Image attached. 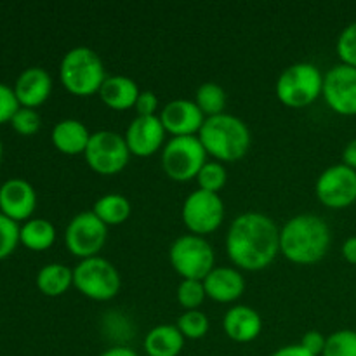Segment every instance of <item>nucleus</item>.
Segmentation results:
<instances>
[{
    "mask_svg": "<svg viewBox=\"0 0 356 356\" xmlns=\"http://www.w3.org/2000/svg\"><path fill=\"white\" fill-rule=\"evenodd\" d=\"M160 122L167 134L172 138H183V136H198L202 125L205 122V115L197 106L193 99H172L160 110Z\"/></svg>",
    "mask_w": 356,
    "mask_h": 356,
    "instance_id": "2eb2a0df",
    "label": "nucleus"
},
{
    "mask_svg": "<svg viewBox=\"0 0 356 356\" xmlns=\"http://www.w3.org/2000/svg\"><path fill=\"white\" fill-rule=\"evenodd\" d=\"M323 90V73L313 63H294L278 75L275 92L289 108H305L315 103Z\"/></svg>",
    "mask_w": 356,
    "mask_h": 356,
    "instance_id": "39448f33",
    "label": "nucleus"
},
{
    "mask_svg": "<svg viewBox=\"0 0 356 356\" xmlns=\"http://www.w3.org/2000/svg\"><path fill=\"white\" fill-rule=\"evenodd\" d=\"M226 252L238 270H264L280 254V228L263 212H243L229 225Z\"/></svg>",
    "mask_w": 356,
    "mask_h": 356,
    "instance_id": "f257e3e1",
    "label": "nucleus"
},
{
    "mask_svg": "<svg viewBox=\"0 0 356 356\" xmlns=\"http://www.w3.org/2000/svg\"><path fill=\"white\" fill-rule=\"evenodd\" d=\"M204 287L207 298L216 302H235L242 298L245 291V278L240 273L238 268L216 266L207 277L204 278Z\"/></svg>",
    "mask_w": 356,
    "mask_h": 356,
    "instance_id": "6ab92c4d",
    "label": "nucleus"
},
{
    "mask_svg": "<svg viewBox=\"0 0 356 356\" xmlns=\"http://www.w3.org/2000/svg\"><path fill=\"white\" fill-rule=\"evenodd\" d=\"M299 344L313 356H322L323 350H325L327 337L323 336L320 330H308V332L301 337V343Z\"/></svg>",
    "mask_w": 356,
    "mask_h": 356,
    "instance_id": "c9c22d12",
    "label": "nucleus"
},
{
    "mask_svg": "<svg viewBox=\"0 0 356 356\" xmlns=\"http://www.w3.org/2000/svg\"><path fill=\"white\" fill-rule=\"evenodd\" d=\"M181 218L190 233L205 236L214 233L225 219V202L219 193L195 190L184 200Z\"/></svg>",
    "mask_w": 356,
    "mask_h": 356,
    "instance_id": "9b49d317",
    "label": "nucleus"
},
{
    "mask_svg": "<svg viewBox=\"0 0 356 356\" xmlns=\"http://www.w3.org/2000/svg\"><path fill=\"white\" fill-rule=\"evenodd\" d=\"M322 96L330 110L343 117H356V68L339 63L323 75Z\"/></svg>",
    "mask_w": 356,
    "mask_h": 356,
    "instance_id": "ddd939ff",
    "label": "nucleus"
},
{
    "mask_svg": "<svg viewBox=\"0 0 356 356\" xmlns=\"http://www.w3.org/2000/svg\"><path fill=\"white\" fill-rule=\"evenodd\" d=\"M169 261L183 280H202L214 270L216 254L204 236L186 233L172 242Z\"/></svg>",
    "mask_w": 356,
    "mask_h": 356,
    "instance_id": "0eeeda50",
    "label": "nucleus"
},
{
    "mask_svg": "<svg viewBox=\"0 0 356 356\" xmlns=\"http://www.w3.org/2000/svg\"><path fill=\"white\" fill-rule=\"evenodd\" d=\"M59 80L73 96L87 97L99 92L106 80L104 63L90 47H73L63 56L59 65Z\"/></svg>",
    "mask_w": 356,
    "mask_h": 356,
    "instance_id": "20e7f679",
    "label": "nucleus"
},
{
    "mask_svg": "<svg viewBox=\"0 0 356 356\" xmlns=\"http://www.w3.org/2000/svg\"><path fill=\"white\" fill-rule=\"evenodd\" d=\"M176 327L183 334L184 339L197 341L207 336L211 323H209L207 315L204 312H200V309H191V312H184L183 315H179Z\"/></svg>",
    "mask_w": 356,
    "mask_h": 356,
    "instance_id": "bb28decb",
    "label": "nucleus"
},
{
    "mask_svg": "<svg viewBox=\"0 0 356 356\" xmlns=\"http://www.w3.org/2000/svg\"><path fill=\"white\" fill-rule=\"evenodd\" d=\"M226 181H228V172H226L225 165L218 160H214V162L207 160V163L202 167L197 176L198 190L211 191V193H219L225 188Z\"/></svg>",
    "mask_w": 356,
    "mask_h": 356,
    "instance_id": "cd10ccee",
    "label": "nucleus"
},
{
    "mask_svg": "<svg viewBox=\"0 0 356 356\" xmlns=\"http://www.w3.org/2000/svg\"><path fill=\"white\" fill-rule=\"evenodd\" d=\"M83 156L94 172L101 176H115L127 167L131 152L122 134L113 131H97L90 134Z\"/></svg>",
    "mask_w": 356,
    "mask_h": 356,
    "instance_id": "1a4fd4ad",
    "label": "nucleus"
},
{
    "mask_svg": "<svg viewBox=\"0 0 356 356\" xmlns=\"http://www.w3.org/2000/svg\"><path fill=\"white\" fill-rule=\"evenodd\" d=\"M336 51L343 65L356 68V21L355 23L348 24V26L341 31L339 38H337Z\"/></svg>",
    "mask_w": 356,
    "mask_h": 356,
    "instance_id": "2f4dec72",
    "label": "nucleus"
},
{
    "mask_svg": "<svg viewBox=\"0 0 356 356\" xmlns=\"http://www.w3.org/2000/svg\"><path fill=\"white\" fill-rule=\"evenodd\" d=\"M176 296L184 312H191V309H200L207 298V292L202 280H181Z\"/></svg>",
    "mask_w": 356,
    "mask_h": 356,
    "instance_id": "c85d7f7f",
    "label": "nucleus"
},
{
    "mask_svg": "<svg viewBox=\"0 0 356 356\" xmlns=\"http://www.w3.org/2000/svg\"><path fill=\"white\" fill-rule=\"evenodd\" d=\"M138 117H153L159 111V97L152 90H141L138 101L134 104Z\"/></svg>",
    "mask_w": 356,
    "mask_h": 356,
    "instance_id": "f704fd0d",
    "label": "nucleus"
},
{
    "mask_svg": "<svg viewBox=\"0 0 356 356\" xmlns=\"http://www.w3.org/2000/svg\"><path fill=\"white\" fill-rule=\"evenodd\" d=\"M10 125H13L14 131L21 136H33L37 134L38 129L42 125V118L33 108H23L16 111V115L10 120Z\"/></svg>",
    "mask_w": 356,
    "mask_h": 356,
    "instance_id": "473e14b6",
    "label": "nucleus"
},
{
    "mask_svg": "<svg viewBox=\"0 0 356 356\" xmlns=\"http://www.w3.org/2000/svg\"><path fill=\"white\" fill-rule=\"evenodd\" d=\"M316 198L329 209H346L356 202V170L336 163L323 170L315 184Z\"/></svg>",
    "mask_w": 356,
    "mask_h": 356,
    "instance_id": "f8f14e48",
    "label": "nucleus"
},
{
    "mask_svg": "<svg viewBox=\"0 0 356 356\" xmlns=\"http://www.w3.org/2000/svg\"><path fill=\"white\" fill-rule=\"evenodd\" d=\"M131 202L120 193H106L94 202L92 212L110 228L125 222L131 216Z\"/></svg>",
    "mask_w": 356,
    "mask_h": 356,
    "instance_id": "393cba45",
    "label": "nucleus"
},
{
    "mask_svg": "<svg viewBox=\"0 0 356 356\" xmlns=\"http://www.w3.org/2000/svg\"><path fill=\"white\" fill-rule=\"evenodd\" d=\"M14 94L23 108H37L49 99L52 92V79L40 66L26 68L14 83Z\"/></svg>",
    "mask_w": 356,
    "mask_h": 356,
    "instance_id": "f3484780",
    "label": "nucleus"
},
{
    "mask_svg": "<svg viewBox=\"0 0 356 356\" xmlns=\"http://www.w3.org/2000/svg\"><path fill=\"white\" fill-rule=\"evenodd\" d=\"M332 240L325 219L315 214H299L280 228V254L301 266L316 264L327 256Z\"/></svg>",
    "mask_w": 356,
    "mask_h": 356,
    "instance_id": "f03ea898",
    "label": "nucleus"
},
{
    "mask_svg": "<svg viewBox=\"0 0 356 356\" xmlns=\"http://www.w3.org/2000/svg\"><path fill=\"white\" fill-rule=\"evenodd\" d=\"M99 356H139L132 348L127 346H113L108 348L106 351H103Z\"/></svg>",
    "mask_w": 356,
    "mask_h": 356,
    "instance_id": "ea45409f",
    "label": "nucleus"
},
{
    "mask_svg": "<svg viewBox=\"0 0 356 356\" xmlns=\"http://www.w3.org/2000/svg\"><path fill=\"white\" fill-rule=\"evenodd\" d=\"M205 163L207 152L198 136L170 138L162 148V169L172 181L186 183L197 179Z\"/></svg>",
    "mask_w": 356,
    "mask_h": 356,
    "instance_id": "6e6552de",
    "label": "nucleus"
},
{
    "mask_svg": "<svg viewBox=\"0 0 356 356\" xmlns=\"http://www.w3.org/2000/svg\"><path fill=\"white\" fill-rule=\"evenodd\" d=\"M341 252H343V257L348 261V263L356 266V235L344 240Z\"/></svg>",
    "mask_w": 356,
    "mask_h": 356,
    "instance_id": "e433bc0d",
    "label": "nucleus"
},
{
    "mask_svg": "<svg viewBox=\"0 0 356 356\" xmlns=\"http://www.w3.org/2000/svg\"><path fill=\"white\" fill-rule=\"evenodd\" d=\"M322 356H356V330L343 329L327 336Z\"/></svg>",
    "mask_w": 356,
    "mask_h": 356,
    "instance_id": "c756f323",
    "label": "nucleus"
},
{
    "mask_svg": "<svg viewBox=\"0 0 356 356\" xmlns=\"http://www.w3.org/2000/svg\"><path fill=\"white\" fill-rule=\"evenodd\" d=\"M37 207V193L28 181L14 177L0 186V212L13 221L31 219Z\"/></svg>",
    "mask_w": 356,
    "mask_h": 356,
    "instance_id": "dca6fc26",
    "label": "nucleus"
},
{
    "mask_svg": "<svg viewBox=\"0 0 356 356\" xmlns=\"http://www.w3.org/2000/svg\"><path fill=\"white\" fill-rule=\"evenodd\" d=\"M19 225L0 212V261L9 257L19 243Z\"/></svg>",
    "mask_w": 356,
    "mask_h": 356,
    "instance_id": "7c9ffc66",
    "label": "nucleus"
},
{
    "mask_svg": "<svg viewBox=\"0 0 356 356\" xmlns=\"http://www.w3.org/2000/svg\"><path fill=\"white\" fill-rule=\"evenodd\" d=\"M19 108L21 104L17 101L16 94H14L13 87L0 82V124L13 120V117Z\"/></svg>",
    "mask_w": 356,
    "mask_h": 356,
    "instance_id": "72a5a7b5",
    "label": "nucleus"
},
{
    "mask_svg": "<svg viewBox=\"0 0 356 356\" xmlns=\"http://www.w3.org/2000/svg\"><path fill=\"white\" fill-rule=\"evenodd\" d=\"M0 160H2V143H0Z\"/></svg>",
    "mask_w": 356,
    "mask_h": 356,
    "instance_id": "a19ab883",
    "label": "nucleus"
},
{
    "mask_svg": "<svg viewBox=\"0 0 356 356\" xmlns=\"http://www.w3.org/2000/svg\"><path fill=\"white\" fill-rule=\"evenodd\" d=\"M56 242V228L47 219H28L19 229V243L33 252L51 249Z\"/></svg>",
    "mask_w": 356,
    "mask_h": 356,
    "instance_id": "b1692460",
    "label": "nucleus"
},
{
    "mask_svg": "<svg viewBox=\"0 0 356 356\" xmlns=\"http://www.w3.org/2000/svg\"><path fill=\"white\" fill-rule=\"evenodd\" d=\"M193 101L200 108L202 113L205 115V118H211L225 113L226 92L219 83L205 82L197 89Z\"/></svg>",
    "mask_w": 356,
    "mask_h": 356,
    "instance_id": "a878e982",
    "label": "nucleus"
},
{
    "mask_svg": "<svg viewBox=\"0 0 356 356\" xmlns=\"http://www.w3.org/2000/svg\"><path fill=\"white\" fill-rule=\"evenodd\" d=\"M99 97L108 108L117 111L131 110L134 108L136 101H138L139 90L136 80H132L131 76L125 75H111L106 76L104 83L99 89Z\"/></svg>",
    "mask_w": 356,
    "mask_h": 356,
    "instance_id": "aec40b11",
    "label": "nucleus"
},
{
    "mask_svg": "<svg viewBox=\"0 0 356 356\" xmlns=\"http://www.w3.org/2000/svg\"><path fill=\"white\" fill-rule=\"evenodd\" d=\"M73 285V270L66 264L51 263L45 264L37 275V287L47 298H59L66 294Z\"/></svg>",
    "mask_w": 356,
    "mask_h": 356,
    "instance_id": "5701e85b",
    "label": "nucleus"
},
{
    "mask_svg": "<svg viewBox=\"0 0 356 356\" xmlns=\"http://www.w3.org/2000/svg\"><path fill=\"white\" fill-rule=\"evenodd\" d=\"M343 163L356 170V138L351 139L343 149Z\"/></svg>",
    "mask_w": 356,
    "mask_h": 356,
    "instance_id": "58836bf2",
    "label": "nucleus"
},
{
    "mask_svg": "<svg viewBox=\"0 0 356 356\" xmlns=\"http://www.w3.org/2000/svg\"><path fill=\"white\" fill-rule=\"evenodd\" d=\"M184 337L176 325H156L149 330L143 341L148 356H179L184 348Z\"/></svg>",
    "mask_w": 356,
    "mask_h": 356,
    "instance_id": "4be33fe9",
    "label": "nucleus"
},
{
    "mask_svg": "<svg viewBox=\"0 0 356 356\" xmlns=\"http://www.w3.org/2000/svg\"><path fill=\"white\" fill-rule=\"evenodd\" d=\"M52 145L56 149L65 155H80L86 153L87 145H89L90 132L87 131L86 125L76 118H65L58 122L52 129Z\"/></svg>",
    "mask_w": 356,
    "mask_h": 356,
    "instance_id": "412c9836",
    "label": "nucleus"
},
{
    "mask_svg": "<svg viewBox=\"0 0 356 356\" xmlns=\"http://www.w3.org/2000/svg\"><path fill=\"white\" fill-rule=\"evenodd\" d=\"M271 356H313V355L308 353L301 344H289V346H282L280 350L275 351Z\"/></svg>",
    "mask_w": 356,
    "mask_h": 356,
    "instance_id": "4c0bfd02",
    "label": "nucleus"
},
{
    "mask_svg": "<svg viewBox=\"0 0 356 356\" xmlns=\"http://www.w3.org/2000/svg\"><path fill=\"white\" fill-rule=\"evenodd\" d=\"M73 287L92 301H110L120 292L122 278L111 261L96 256L73 268Z\"/></svg>",
    "mask_w": 356,
    "mask_h": 356,
    "instance_id": "423d86ee",
    "label": "nucleus"
},
{
    "mask_svg": "<svg viewBox=\"0 0 356 356\" xmlns=\"http://www.w3.org/2000/svg\"><path fill=\"white\" fill-rule=\"evenodd\" d=\"M198 139L218 162H236L249 153L250 131L242 118L229 113L205 118Z\"/></svg>",
    "mask_w": 356,
    "mask_h": 356,
    "instance_id": "7ed1b4c3",
    "label": "nucleus"
},
{
    "mask_svg": "<svg viewBox=\"0 0 356 356\" xmlns=\"http://www.w3.org/2000/svg\"><path fill=\"white\" fill-rule=\"evenodd\" d=\"M222 329L235 343H252L263 332V316L250 306H232L222 318Z\"/></svg>",
    "mask_w": 356,
    "mask_h": 356,
    "instance_id": "a211bd4d",
    "label": "nucleus"
},
{
    "mask_svg": "<svg viewBox=\"0 0 356 356\" xmlns=\"http://www.w3.org/2000/svg\"><path fill=\"white\" fill-rule=\"evenodd\" d=\"M106 238L108 226L92 211L76 214L65 232L66 249L75 257H80V261L99 256Z\"/></svg>",
    "mask_w": 356,
    "mask_h": 356,
    "instance_id": "9d476101",
    "label": "nucleus"
},
{
    "mask_svg": "<svg viewBox=\"0 0 356 356\" xmlns=\"http://www.w3.org/2000/svg\"><path fill=\"white\" fill-rule=\"evenodd\" d=\"M165 129L160 122L159 115L153 117H138L129 124L125 131V143L131 155L139 159H148L165 146Z\"/></svg>",
    "mask_w": 356,
    "mask_h": 356,
    "instance_id": "4468645a",
    "label": "nucleus"
}]
</instances>
